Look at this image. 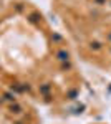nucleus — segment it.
Returning a JSON list of instances; mask_svg holds the SVG:
<instances>
[{"instance_id":"obj_1","label":"nucleus","mask_w":111,"mask_h":124,"mask_svg":"<svg viewBox=\"0 0 111 124\" xmlns=\"http://www.w3.org/2000/svg\"><path fill=\"white\" fill-rule=\"evenodd\" d=\"M58 60H68V53H66V51H60V53H58Z\"/></svg>"}]
</instances>
